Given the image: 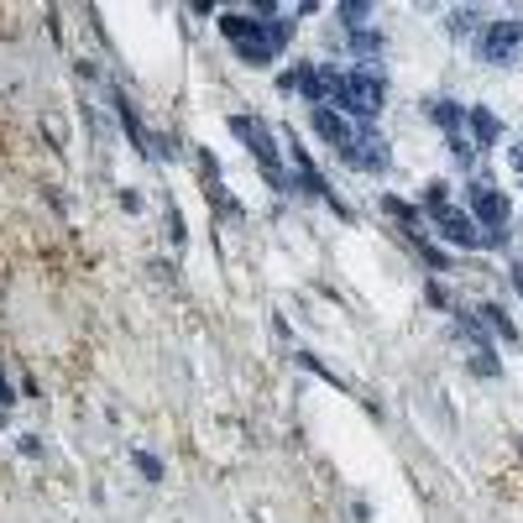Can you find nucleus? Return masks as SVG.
Returning <instances> with one entry per match:
<instances>
[{
  "label": "nucleus",
  "instance_id": "nucleus-1",
  "mask_svg": "<svg viewBox=\"0 0 523 523\" xmlns=\"http://www.w3.org/2000/svg\"><path fill=\"white\" fill-rule=\"evenodd\" d=\"M330 100L351 116L372 121L382 110V79L377 74H330Z\"/></svg>",
  "mask_w": 523,
  "mask_h": 523
},
{
  "label": "nucleus",
  "instance_id": "nucleus-2",
  "mask_svg": "<svg viewBox=\"0 0 523 523\" xmlns=\"http://www.w3.org/2000/svg\"><path fill=\"white\" fill-rule=\"evenodd\" d=\"M518 53H523V27H518V21H492L487 37H482V58L503 68V63H513Z\"/></svg>",
  "mask_w": 523,
  "mask_h": 523
},
{
  "label": "nucleus",
  "instance_id": "nucleus-3",
  "mask_svg": "<svg viewBox=\"0 0 523 523\" xmlns=\"http://www.w3.org/2000/svg\"><path fill=\"white\" fill-rule=\"evenodd\" d=\"M435 220H440V231L456 241V246H492V241H497V236H487V231H476V220L461 215V210H450V204H445V210H435Z\"/></svg>",
  "mask_w": 523,
  "mask_h": 523
},
{
  "label": "nucleus",
  "instance_id": "nucleus-4",
  "mask_svg": "<svg viewBox=\"0 0 523 523\" xmlns=\"http://www.w3.org/2000/svg\"><path fill=\"white\" fill-rule=\"evenodd\" d=\"M340 163H351V168H382L388 163V152H382V142L372 131H351V142L340 147Z\"/></svg>",
  "mask_w": 523,
  "mask_h": 523
},
{
  "label": "nucleus",
  "instance_id": "nucleus-5",
  "mask_svg": "<svg viewBox=\"0 0 523 523\" xmlns=\"http://www.w3.org/2000/svg\"><path fill=\"white\" fill-rule=\"evenodd\" d=\"M471 210H476V215H482V220L492 225V231H497V225H503V220H508V199H503V194H497L492 184H476V189H471Z\"/></svg>",
  "mask_w": 523,
  "mask_h": 523
},
{
  "label": "nucleus",
  "instance_id": "nucleus-6",
  "mask_svg": "<svg viewBox=\"0 0 523 523\" xmlns=\"http://www.w3.org/2000/svg\"><path fill=\"white\" fill-rule=\"evenodd\" d=\"M293 89H299L304 100H314V110L330 105V74H320V68H299V74H293Z\"/></svg>",
  "mask_w": 523,
  "mask_h": 523
},
{
  "label": "nucleus",
  "instance_id": "nucleus-7",
  "mask_svg": "<svg viewBox=\"0 0 523 523\" xmlns=\"http://www.w3.org/2000/svg\"><path fill=\"white\" fill-rule=\"evenodd\" d=\"M314 131H320L325 142H335V147L351 142V126H346V116H340L335 105H320V110H314Z\"/></svg>",
  "mask_w": 523,
  "mask_h": 523
},
{
  "label": "nucleus",
  "instance_id": "nucleus-8",
  "mask_svg": "<svg viewBox=\"0 0 523 523\" xmlns=\"http://www.w3.org/2000/svg\"><path fill=\"white\" fill-rule=\"evenodd\" d=\"M236 131L252 142V152L262 157V163H272V136H267V126H257V121H236Z\"/></svg>",
  "mask_w": 523,
  "mask_h": 523
},
{
  "label": "nucleus",
  "instance_id": "nucleus-9",
  "mask_svg": "<svg viewBox=\"0 0 523 523\" xmlns=\"http://www.w3.org/2000/svg\"><path fill=\"white\" fill-rule=\"evenodd\" d=\"M424 110H429V116H435V121H440L445 131H456V126L466 121V116H461V110H456V105H450V100H435V105H424Z\"/></svg>",
  "mask_w": 523,
  "mask_h": 523
},
{
  "label": "nucleus",
  "instance_id": "nucleus-10",
  "mask_svg": "<svg viewBox=\"0 0 523 523\" xmlns=\"http://www.w3.org/2000/svg\"><path fill=\"white\" fill-rule=\"evenodd\" d=\"M476 27H482V11H456V16H450V32H456V37H471Z\"/></svg>",
  "mask_w": 523,
  "mask_h": 523
},
{
  "label": "nucleus",
  "instance_id": "nucleus-11",
  "mask_svg": "<svg viewBox=\"0 0 523 523\" xmlns=\"http://www.w3.org/2000/svg\"><path fill=\"white\" fill-rule=\"evenodd\" d=\"M136 466H142V471H147V476H152V482H157V476H163V466H157V461H152V456H136Z\"/></svg>",
  "mask_w": 523,
  "mask_h": 523
},
{
  "label": "nucleus",
  "instance_id": "nucleus-12",
  "mask_svg": "<svg viewBox=\"0 0 523 523\" xmlns=\"http://www.w3.org/2000/svg\"><path fill=\"white\" fill-rule=\"evenodd\" d=\"M513 288L523 293V262H513Z\"/></svg>",
  "mask_w": 523,
  "mask_h": 523
},
{
  "label": "nucleus",
  "instance_id": "nucleus-13",
  "mask_svg": "<svg viewBox=\"0 0 523 523\" xmlns=\"http://www.w3.org/2000/svg\"><path fill=\"white\" fill-rule=\"evenodd\" d=\"M513 168H523V142L513 147Z\"/></svg>",
  "mask_w": 523,
  "mask_h": 523
}]
</instances>
